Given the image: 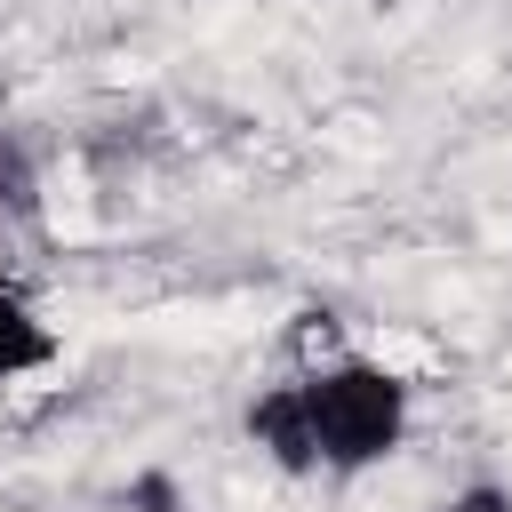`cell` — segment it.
Wrapping results in <instances>:
<instances>
[{"label": "cell", "mask_w": 512, "mask_h": 512, "mask_svg": "<svg viewBox=\"0 0 512 512\" xmlns=\"http://www.w3.org/2000/svg\"><path fill=\"white\" fill-rule=\"evenodd\" d=\"M48 360H56V328H48V312L32 304V288H24V280H8V272H0V384L40 376Z\"/></svg>", "instance_id": "2"}, {"label": "cell", "mask_w": 512, "mask_h": 512, "mask_svg": "<svg viewBox=\"0 0 512 512\" xmlns=\"http://www.w3.org/2000/svg\"><path fill=\"white\" fill-rule=\"evenodd\" d=\"M440 512H512V488H464V496H448Z\"/></svg>", "instance_id": "5"}, {"label": "cell", "mask_w": 512, "mask_h": 512, "mask_svg": "<svg viewBox=\"0 0 512 512\" xmlns=\"http://www.w3.org/2000/svg\"><path fill=\"white\" fill-rule=\"evenodd\" d=\"M40 216V168L16 136H0V224H32Z\"/></svg>", "instance_id": "3"}, {"label": "cell", "mask_w": 512, "mask_h": 512, "mask_svg": "<svg viewBox=\"0 0 512 512\" xmlns=\"http://www.w3.org/2000/svg\"><path fill=\"white\" fill-rule=\"evenodd\" d=\"M120 504H128V512H184V496H176V480H160V472H136Z\"/></svg>", "instance_id": "4"}, {"label": "cell", "mask_w": 512, "mask_h": 512, "mask_svg": "<svg viewBox=\"0 0 512 512\" xmlns=\"http://www.w3.org/2000/svg\"><path fill=\"white\" fill-rule=\"evenodd\" d=\"M248 440L272 472L288 480H352L376 472L384 456H400L408 440V376H392L384 360L360 352H328L280 384H264L248 400Z\"/></svg>", "instance_id": "1"}]
</instances>
